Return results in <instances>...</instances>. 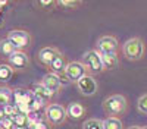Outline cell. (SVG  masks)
<instances>
[{
  "mask_svg": "<svg viewBox=\"0 0 147 129\" xmlns=\"http://www.w3.org/2000/svg\"><path fill=\"white\" fill-rule=\"evenodd\" d=\"M103 109H105L106 114H109V117H118V116H122L127 112L128 101L124 96L113 94V96L107 97L103 101Z\"/></svg>",
  "mask_w": 147,
  "mask_h": 129,
  "instance_id": "1",
  "label": "cell"
},
{
  "mask_svg": "<svg viewBox=\"0 0 147 129\" xmlns=\"http://www.w3.org/2000/svg\"><path fill=\"white\" fill-rule=\"evenodd\" d=\"M44 117L46 122L52 126H60L63 125L68 119L66 107H63L59 103H50L44 107Z\"/></svg>",
  "mask_w": 147,
  "mask_h": 129,
  "instance_id": "2",
  "label": "cell"
},
{
  "mask_svg": "<svg viewBox=\"0 0 147 129\" xmlns=\"http://www.w3.org/2000/svg\"><path fill=\"white\" fill-rule=\"evenodd\" d=\"M82 65L87 69L88 75H94V74H100L103 72V62H102V54L97 50H88L85 51L82 56Z\"/></svg>",
  "mask_w": 147,
  "mask_h": 129,
  "instance_id": "3",
  "label": "cell"
},
{
  "mask_svg": "<svg viewBox=\"0 0 147 129\" xmlns=\"http://www.w3.org/2000/svg\"><path fill=\"white\" fill-rule=\"evenodd\" d=\"M12 44L16 47V50L24 51L25 49H30L31 44H32V37L31 34L25 29H12L7 32V37H6Z\"/></svg>",
  "mask_w": 147,
  "mask_h": 129,
  "instance_id": "4",
  "label": "cell"
},
{
  "mask_svg": "<svg viewBox=\"0 0 147 129\" xmlns=\"http://www.w3.org/2000/svg\"><path fill=\"white\" fill-rule=\"evenodd\" d=\"M144 51H146L144 43L137 37L129 38L124 44V47H122V53H124V56L128 59V60H140V59L144 56Z\"/></svg>",
  "mask_w": 147,
  "mask_h": 129,
  "instance_id": "5",
  "label": "cell"
},
{
  "mask_svg": "<svg viewBox=\"0 0 147 129\" xmlns=\"http://www.w3.org/2000/svg\"><path fill=\"white\" fill-rule=\"evenodd\" d=\"M87 74V69L82 65V62H69L68 66H66V70H65V76L69 82H74V84H78V81L82 79Z\"/></svg>",
  "mask_w": 147,
  "mask_h": 129,
  "instance_id": "6",
  "label": "cell"
},
{
  "mask_svg": "<svg viewBox=\"0 0 147 129\" xmlns=\"http://www.w3.org/2000/svg\"><path fill=\"white\" fill-rule=\"evenodd\" d=\"M7 65L13 70H25L30 66V56L25 51L18 50L7 59Z\"/></svg>",
  "mask_w": 147,
  "mask_h": 129,
  "instance_id": "7",
  "label": "cell"
},
{
  "mask_svg": "<svg viewBox=\"0 0 147 129\" xmlns=\"http://www.w3.org/2000/svg\"><path fill=\"white\" fill-rule=\"evenodd\" d=\"M78 91L85 97H91L97 92V81L94 79L93 75H85L82 79L78 81L77 84Z\"/></svg>",
  "mask_w": 147,
  "mask_h": 129,
  "instance_id": "8",
  "label": "cell"
},
{
  "mask_svg": "<svg viewBox=\"0 0 147 129\" xmlns=\"http://www.w3.org/2000/svg\"><path fill=\"white\" fill-rule=\"evenodd\" d=\"M118 40L112 35H103L97 40V51L100 54H107V53H116L118 50Z\"/></svg>",
  "mask_w": 147,
  "mask_h": 129,
  "instance_id": "9",
  "label": "cell"
},
{
  "mask_svg": "<svg viewBox=\"0 0 147 129\" xmlns=\"http://www.w3.org/2000/svg\"><path fill=\"white\" fill-rule=\"evenodd\" d=\"M60 53L56 47H43V49L37 53V59H38V62L43 63L44 66L50 68V65L56 60V57L60 56Z\"/></svg>",
  "mask_w": 147,
  "mask_h": 129,
  "instance_id": "10",
  "label": "cell"
},
{
  "mask_svg": "<svg viewBox=\"0 0 147 129\" xmlns=\"http://www.w3.org/2000/svg\"><path fill=\"white\" fill-rule=\"evenodd\" d=\"M32 94H34V97H35V100L38 101L41 106L43 104H50L49 101H50V98L55 96V94L52 92V91H49L41 82H37V84H34L32 85Z\"/></svg>",
  "mask_w": 147,
  "mask_h": 129,
  "instance_id": "11",
  "label": "cell"
},
{
  "mask_svg": "<svg viewBox=\"0 0 147 129\" xmlns=\"http://www.w3.org/2000/svg\"><path fill=\"white\" fill-rule=\"evenodd\" d=\"M41 84L49 90V91H52L53 94L59 92L60 90H62V81H60V76L56 75V74H52V72H49L46 74L43 78H41Z\"/></svg>",
  "mask_w": 147,
  "mask_h": 129,
  "instance_id": "12",
  "label": "cell"
},
{
  "mask_svg": "<svg viewBox=\"0 0 147 129\" xmlns=\"http://www.w3.org/2000/svg\"><path fill=\"white\" fill-rule=\"evenodd\" d=\"M66 113H68V117H71V119H74V120H78L85 114V109H84V106L81 103L75 101V103H71L66 107Z\"/></svg>",
  "mask_w": 147,
  "mask_h": 129,
  "instance_id": "13",
  "label": "cell"
},
{
  "mask_svg": "<svg viewBox=\"0 0 147 129\" xmlns=\"http://www.w3.org/2000/svg\"><path fill=\"white\" fill-rule=\"evenodd\" d=\"M66 66H68V62H66V57L63 54H60L56 57V60L50 65V72L52 74H56V75H65V70H66Z\"/></svg>",
  "mask_w": 147,
  "mask_h": 129,
  "instance_id": "14",
  "label": "cell"
},
{
  "mask_svg": "<svg viewBox=\"0 0 147 129\" xmlns=\"http://www.w3.org/2000/svg\"><path fill=\"white\" fill-rule=\"evenodd\" d=\"M102 62L105 70H113L119 65V59L116 53H107V54H102Z\"/></svg>",
  "mask_w": 147,
  "mask_h": 129,
  "instance_id": "15",
  "label": "cell"
},
{
  "mask_svg": "<svg viewBox=\"0 0 147 129\" xmlns=\"http://www.w3.org/2000/svg\"><path fill=\"white\" fill-rule=\"evenodd\" d=\"M15 51H18V50H16V47L12 44L7 38L0 40V56H3V57L9 59Z\"/></svg>",
  "mask_w": 147,
  "mask_h": 129,
  "instance_id": "16",
  "label": "cell"
},
{
  "mask_svg": "<svg viewBox=\"0 0 147 129\" xmlns=\"http://www.w3.org/2000/svg\"><path fill=\"white\" fill-rule=\"evenodd\" d=\"M12 96H13V90H10L7 85H0V107L9 106Z\"/></svg>",
  "mask_w": 147,
  "mask_h": 129,
  "instance_id": "17",
  "label": "cell"
},
{
  "mask_svg": "<svg viewBox=\"0 0 147 129\" xmlns=\"http://www.w3.org/2000/svg\"><path fill=\"white\" fill-rule=\"evenodd\" d=\"M13 74H15V70L9 65H0V81L3 82V85L10 81V78L13 76Z\"/></svg>",
  "mask_w": 147,
  "mask_h": 129,
  "instance_id": "18",
  "label": "cell"
},
{
  "mask_svg": "<svg viewBox=\"0 0 147 129\" xmlns=\"http://www.w3.org/2000/svg\"><path fill=\"white\" fill-rule=\"evenodd\" d=\"M103 129H124L119 117H106L103 120Z\"/></svg>",
  "mask_w": 147,
  "mask_h": 129,
  "instance_id": "19",
  "label": "cell"
},
{
  "mask_svg": "<svg viewBox=\"0 0 147 129\" xmlns=\"http://www.w3.org/2000/svg\"><path fill=\"white\" fill-rule=\"evenodd\" d=\"M82 129H103V120L99 119H87L82 123Z\"/></svg>",
  "mask_w": 147,
  "mask_h": 129,
  "instance_id": "20",
  "label": "cell"
},
{
  "mask_svg": "<svg viewBox=\"0 0 147 129\" xmlns=\"http://www.w3.org/2000/svg\"><path fill=\"white\" fill-rule=\"evenodd\" d=\"M137 109L140 113L143 114H147V94H144V96H141L137 101Z\"/></svg>",
  "mask_w": 147,
  "mask_h": 129,
  "instance_id": "21",
  "label": "cell"
},
{
  "mask_svg": "<svg viewBox=\"0 0 147 129\" xmlns=\"http://www.w3.org/2000/svg\"><path fill=\"white\" fill-rule=\"evenodd\" d=\"M59 6H63V7H72L75 9L78 6H81L82 3L81 2H75V0H60V2H57Z\"/></svg>",
  "mask_w": 147,
  "mask_h": 129,
  "instance_id": "22",
  "label": "cell"
},
{
  "mask_svg": "<svg viewBox=\"0 0 147 129\" xmlns=\"http://www.w3.org/2000/svg\"><path fill=\"white\" fill-rule=\"evenodd\" d=\"M0 125H2V128H5V129H10V128H13V119L12 117H3L2 119V122H0Z\"/></svg>",
  "mask_w": 147,
  "mask_h": 129,
  "instance_id": "23",
  "label": "cell"
},
{
  "mask_svg": "<svg viewBox=\"0 0 147 129\" xmlns=\"http://www.w3.org/2000/svg\"><path fill=\"white\" fill-rule=\"evenodd\" d=\"M37 5H38L40 7H44V10H49L50 7L56 6V5H57V2H53V0H46V2H38Z\"/></svg>",
  "mask_w": 147,
  "mask_h": 129,
  "instance_id": "24",
  "label": "cell"
},
{
  "mask_svg": "<svg viewBox=\"0 0 147 129\" xmlns=\"http://www.w3.org/2000/svg\"><path fill=\"white\" fill-rule=\"evenodd\" d=\"M32 129H49V125L44 123V122H41V120H38V122L32 126Z\"/></svg>",
  "mask_w": 147,
  "mask_h": 129,
  "instance_id": "25",
  "label": "cell"
},
{
  "mask_svg": "<svg viewBox=\"0 0 147 129\" xmlns=\"http://www.w3.org/2000/svg\"><path fill=\"white\" fill-rule=\"evenodd\" d=\"M128 129H143L141 126H131V128H128Z\"/></svg>",
  "mask_w": 147,
  "mask_h": 129,
  "instance_id": "26",
  "label": "cell"
},
{
  "mask_svg": "<svg viewBox=\"0 0 147 129\" xmlns=\"http://www.w3.org/2000/svg\"><path fill=\"white\" fill-rule=\"evenodd\" d=\"M0 21H2V13H0ZM0 25H2V22H0Z\"/></svg>",
  "mask_w": 147,
  "mask_h": 129,
  "instance_id": "27",
  "label": "cell"
},
{
  "mask_svg": "<svg viewBox=\"0 0 147 129\" xmlns=\"http://www.w3.org/2000/svg\"><path fill=\"white\" fill-rule=\"evenodd\" d=\"M143 129H147V126H144V128H143Z\"/></svg>",
  "mask_w": 147,
  "mask_h": 129,
  "instance_id": "28",
  "label": "cell"
}]
</instances>
